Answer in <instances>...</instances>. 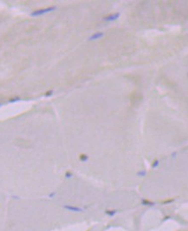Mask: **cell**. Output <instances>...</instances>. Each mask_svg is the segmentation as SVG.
Segmentation results:
<instances>
[{"label": "cell", "mask_w": 188, "mask_h": 231, "mask_svg": "<svg viewBox=\"0 0 188 231\" xmlns=\"http://www.w3.org/2000/svg\"><path fill=\"white\" fill-rule=\"evenodd\" d=\"M52 94V91H49V92H47V94H45L46 96H49V95H51Z\"/></svg>", "instance_id": "obj_4"}, {"label": "cell", "mask_w": 188, "mask_h": 231, "mask_svg": "<svg viewBox=\"0 0 188 231\" xmlns=\"http://www.w3.org/2000/svg\"><path fill=\"white\" fill-rule=\"evenodd\" d=\"M103 36L102 32H98V33H95L92 36V37H89V40H95V39H98L100 37H101Z\"/></svg>", "instance_id": "obj_3"}, {"label": "cell", "mask_w": 188, "mask_h": 231, "mask_svg": "<svg viewBox=\"0 0 188 231\" xmlns=\"http://www.w3.org/2000/svg\"><path fill=\"white\" fill-rule=\"evenodd\" d=\"M120 16V13H115V14H111V15L107 16V17H104V20L106 21H113V20H115V19H117L118 17H119Z\"/></svg>", "instance_id": "obj_2"}, {"label": "cell", "mask_w": 188, "mask_h": 231, "mask_svg": "<svg viewBox=\"0 0 188 231\" xmlns=\"http://www.w3.org/2000/svg\"><path fill=\"white\" fill-rule=\"evenodd\" d=\"M55 9V7H49V8H45V9L36 10H34L33 12H31V16H33V17H37V16L44 15V14L48 13V12H49V11H52Z\"/></svg>", "instance_id": "obj_1"}]
</instances>
